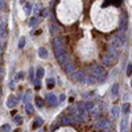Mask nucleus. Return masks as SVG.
<instances>
[{"label": "nucleus", "instance_id": "obj_1", "mask_svg": "<svg viewBox=\"0 0 132 132\" xmlns=\"http://www.w3.org/2000/svg\"><path fill=\"white\" fill-rule=\"evenodd\" d=\"M89 70L91 71V74L95 75V77H97L99 81H100V79H104L106 75H107L106 69H104L103 66H100V65H92V66L89 67Z\"/></svg>", "mask_w": 132, "mask_h": 132}, {"label": "nucleus", "instance_id": "obj_2", "mask_svg": "<svg viewBox=\"0 0 132 132\" xmlns=\"http://www.w3.org/2000/svg\"><path fill=\"white\" fill-rule=\"evenodd\" d=\"M111 42L112 45H114L115 48H120L123 45V42H124V37H123V32L118 33V35H115L114 37L111 38Z\"/></svg>", "mask_w": 132, "mask_h": 132}, {"label": "nucleus", "instance_id": "obj_3", "mask_svg": "<svg viewBox=\"0 0 132 132\" xmlns=\"http://www.w3.org/2000/svg\"><path fill=\"white\" fill-rule=\"evenodd\" d=\"M110 127V122H108L107 119H104V118H99L98 119V122L95 123V128L99 131L104 130V128H108Z\"/></svg>", "mask_w": 132, "mask_h": 132}, {"label": "nucleus", "instance_id": "obj_4", "mask_svg": "<svg viewBox=\"0 0 132 132\" xmlns=\"http://www.w3.org/2000/svg\"><path fill=\"white\" fill-rule=\"evenodd\" d=\"M86 77H87V75H86L85 71H82V70H77V71L71 75V78L75 81V82H85Z\"/></svg>", "mask_w": 132, "mask_h": 132}, {"label": "nucleus", "instance_id": "obj_5", "mask_svg": "<svg viewBox=\"0 0 132 132\" xmlns=\"http://www.w3.org/2000/svg\"><path fill=\"white\" fill-rule=\"evenodd\" d=\"M102 62H103V65L104 66H112L115 63V58L112 57L111 54H104L103 56V58H102Z\"/></svg>", "mask_w": 132, "mask_h": 132}, {"label": "nucleus", "instance_id": "obj_6", "mask_svg": "<svg viewBox=\"0 0 132 132\" xmlns=\"http://www.w3.org/2000/svg\"><path fill=\"white\" fill-rule=\"evenodd\" d=\"M46 102L49 103V106H52V107H56V106L58 104V99L54 94H48L46 95Z\"/></svg>", "mask_w": 132, "mask_h": 132}, {"label": "nucleus", "instance_id": "obj_7", "mask_svg": "<svg viewBox=\"0 0 132 132\" xmlns=\"http://www.w3.org/2000/svg\"><path fill=\"white\" fill-rule=\"evenodd\" d=\"M75 71H77V70H75L74 63L73 62H66V65H65V73L66 74H74Z\"/></svg>", "mask_w": 132, "mask_h": 132}, {"label": "nucleus", "instance_id": "obj_8", "mask_svg": "<svg viewBox=\"0 0 132 132\" xmlns=\"http://www.w3.org/2000/svg\"><path fill=\"white\" fill-rule=\"evenodd\" d=\"M83 132H100L99 130H97L95 127L87 124V123H83Z\"/></svg>", "mask_w": 132, "mask_h": 132}, {"label": "nucleus", "instance_id": "obj_9", "mask_svg": "<svg viewBox=\"0 0 132 132\" xmlns=\"http://www.w3.org/2000/svg\"><path fill=\"white\" fill-rule=\"evenodd\" d=\"M98 78L95 77V75H92V74H90V75H87L86 77V81H85V83H90V85H92V83H97L98 82Z\"/></svg>", "mask_w": 132, "mask_h": 132}, {"label": "nucleus", "instance_id": "obj_10", "mask_svg": "<svg viewBox=\"0 0 132 132\" xmlns=\"http://www.w3.org/2000/svg\"><path fill=\"white\" fill-rule=\"evenodd\" d=\"M17 104V98H13V97H9L7 100V106L8 107H15Z\"/></svg>", "mask_w": 132, "mask_h": 132}, {"label": "nucleus", "instance_id": "obj_11", "mask_svg": "<svg viewBox=\"0 0 132 132\" xmlns=\"http://www.w3.org/2000/svg\"><path fill=\"white\" fill-rule=\"evenodd\" d=\"M116 49H118V48H115V46H112V48H110V49H108V54H111L112 57L115 58V60L119 57V50H116Z\"/></svg>", "mask_w": 132, "mask_h": 132}, {"label": "nucleus", "instance_id": "obj_12", "mask_svg": "<svg viewBox=\"0 0 132 132\" xmlns=\"http://www.w3.org/2000/svg\"><path fill=\"white\" fill-rule=\"evenodd\" d=\"M127 125H128V122L127 119H122V122H120V132H128L127 131Z\"/></svg>", "mask_w": 132, "mask_h": 132}, {"label": "nucleus", "instance_id": "obj_13", "mask_svg": "<svg viewBox=\"0 0 132 132\" xmlns=\"http://www.w3.org/2000/svg\"><path fill=\"white\" fill-rule=\"evenodd\" d=\"M41 124H42V119H40V118H36L35 122L32 123V128H33V130H36V128L41 127Z\"/></svg>", "mask_w": 132, "mask_h": 132}, {"label": "nucleus", "instance_id": "obj_14", "mask_svg": "<svg viewBox=\"0 0 132 132\" xmlns=\"http://www.w3.org/2000/svg\"><path fill=\"white\" fill-rule=\"evenodd\" d=\"M111 92H112V95H114V97H116V95L119 94V83H115V85L112 86Z\"/></svg>", "mask_w": 132, "mask_h": 132}, {"label": "nucleus", "instance_id": "obj_15", "mask_svg": "<svg viewBox=\"0 0 132 132\" xmlns=\"http://www.w3.org/2000/svg\"><path fill=\"white\" fill-rule=\"evenodd\" d=\"M25 15H30V12H32V4L30 3H25V9H24Z\"/></svg>", "mask_w": 132, "mask_h": 132}, {"label": "nucleus", "instance_id": "obj_16", "mask_svg": "<svg viewBox=\"0 0 132 132\" xmlns=\"http://www.w3.org/2000/svg\"><path fill=\"white\" fill-rule=\"evenodd\" d=\"M38 56H40L41 58H46L48 57V50L45 49V48H41V49L38 50Z\"/></svg>", "mask_w": 132, "mask_h": 132}, {"label": "nucleus", "instance_id": "obj_17", "mask_svg": "<svg viewBox=\"0 0 132 132\" xmlns=\"http://www.w3.org/2000/svg\"><path fill=\"white\" fill-rule=\"evenodd\" d=\"M83 107H85V110L87 112H90L92 108H94V104H92L91 102H87V103H83Z\"/></svg>", "mask_w": 132, "mask_h": 132}, {"label": "nucleus", "instance_id": "obj_18", "mask_svg": "<svg viewBox=\"0 0 132 132\" xmlns=\"http://www.w3.org/2000/svg\"><path fill=\"white\" fill-rule=\"evenodd\" d=\"M25 111H27V114H32L33 112V106L32 103H25Z\"/></svg>", "mask_w": 132, "mask_h": 132}, {"label": "nucleus", "instance_id": "obj_19", "mask_svg": "<svg viewBox=\"0 0 132 132\" xmlns=\"http://www.w3.org/2000/svg\"><path fill=\"white\" fill-rule=\"evenodd\" d=\"M119 111H120V108L118 107V106H114V107H112V116L118 118L119 116Z\"/></svg>", "mask_w": 132, "mask_h": 132}, {"label": "nucleus", "instance_id": "obj_20", "mask_svg": "<svg viewBox=\"0 0 132 132\" xmlns=\"http://www.w3.org/2000/svg\"><path fill=\"white\" fill-rule=\"evenodd\" d=\"M30 98H32V92L27 91V92H25V95H24V103H29Z\"/></svg>", "mask_w": 132, "mask_h": 132}, {"label": "nucleus", "instance_id": "obj_21", "mask_svg": "<svg viewBox=\"0 0 132 132\" xmlns=\"http://www.w3.org/2000/svg\"><path fill=\"white\" fill-rule=\"evenodd\" d=\"M1 38L7 36V27H5V22H1Z\"/></svg>", "mask_w": 132, "mask_h": 132}, {"label": "nucleus", "instance_id": "obj_22", "mask_svg": "<svg viewBox=\"0 0 132 132\" xmlns=\"http://www.w3.org/2000/svg\"><path fill=\"white\" fill-rule=\"evenodd\" d=\"M122 111H123V114L127 115L130 112V103H124V106L122 107Z\"/></svg>", "mask_w": 132, "mask_h": 132}, {"label": "nucleus", "instance_id": "obj_23", "mask_svg": "<svg viewBox=\"0 0 132 132\" xmlns=\"http://www.w3.org/2000/svg\"><path fill=\"white\" fill-rule=\"evenodd\" d=\"M44 74H45V71H44V69H42V67H40V69L37 70V73H36V75H37V78H38V79H41V78L44 77Z\"/></svg>", "mask_w": 132, "mask_h": 132}, {"label": "nucleus", "instance_id": "obj_24", "mask_svg": "<svg viewBox=\"0 0 132 132\" xmlns=\"http://www.w3.org/2000/svg\"><path fill=\"white\" fill-rule=\"evenodd\" d=\"M24 77H25L24 71H19L17 74H16V77H15V81H19V79H24Z\"/></svg>", "mask_w": 132, "mask_h": 132}, {"label": "nucleus", "instance_id": "obj_25", "mask_svg": "<svg viewBox=\"0 0 132 132\" xmlns=\"http://www.w3.org/2000/svg\"><path fill=\"white\" fill-rule=\"evenodd\" d=\"M36 104H37V107H42V104H44V100L41 99L40 97H36Z\"/></svg>", "mask_w": 132, "mask_h": 132}, {"label": "nucleus", "instance_id": "obj_26", "mask_svg": "<svg viewBox=\"0 0 132 132\" xmlns=\"http://www.w3.org/2000/svg\"><path fill=\"white\" fill-rule=\"evenodd\" d=\"M1 132H11V125L9 124H3L1 125Z\"/></svg>", "mask_w": 132, "mask_h": 132}, {"label": "nucleus", "instance_id": "obj_27", "mask_svg": "<svg viewBox=\"0 0 132 132\" xmlns=\"http://www.w3.org/2000/svg\"><path fill=\"white\" fill-rule=\"evenodd\" d=\"M125 73H127V75L130 77V75L132 74V63H128L127 65V69H125Z\"/></svg>", "mask_w": 132, "mask_h": 132}, {"label": "nucleus", "instance_id": "obj_28", "mask_svg": "<svg viewBox=\"0 0 132 132\" xmlns=\"http://www.w3.org/2000/svg\"><path fill=\"white\" fill-rule=\"evenodd\" d=\"M37 24H38V19L37 17H33L32 20H30V22H29L30 27H35V25H37Z\"/></svg>", "mask_w": 132, "mask_h": 132}, {"label": "nucleus", "instance_id": "obj_29", "mask_svg": "<svg viewBox=\"0 0 132 132\" xmlns=\"http://www.w3.org/2000/svg\"><path fill=\"white\" fill-rule=\"evenodd\" d=\"M54 79H48V89H53L54 87Z\"/></svg>", "mask_w": 132, "mask_h": 132}, {"label": "nucleus", "instance_id": "obj_30", "mask_svg": "<svg viewBox=\"0 0 132 132\" xmlns=\"http://www.w3.org/2000/svg\"><path fill=\"white\" fill-rule=\"evenodd\" d=\"M24 45H25V38L22 37V38H20V41H19V48L22 49V48H24Z\"/></svg>", "mask_w": 132, "mask_h": 132}, {"label": "nucleus", "instance_id": "obj_31", "mask_svg": "<svg viewBox=\"0 0 132 132\" xmlns=\"http://www.w3.org/2000/svg\"><path fill=\"white\" fill-rule=\"evenodd\" d=\"M0 7H1V9H5V8H7V4H5L4 0H1V1H0Z\"/></svg>", "mask_w": 132, "mask_h": 132}, {"label": "nucleus", "instance_id": "obj_32", "mask_svg": "<svg viewBox=\"0 0 132 132\" xmlns=\"http://www.w3.org/2000/svg\"><path fill=\"white\" fill-rule=\"evenodd\" d=\"M40 7H41L40 4H36V5H35V13H37L38 11H40Z\"/></svg>", "mask_w": 132, "mask_h": 132}, {"label": "nucleus", "instance_id": "obj_33", "mask_svg": "<svg viewBox=\"0 0 132 132\" xmlns=\"http://www.w3.org/2000/svg\"><path fill=\"white\" fill-rule=\"evenodd\" d=\"M48 15V9H42L41 11V16H46Z\"/></svg>", "mask_w": 132, "mask_h": 132}, {"label": "nucleus", "instance_id": "obj_34", "mask_svg": "<svg viewBox=\"0 0 132 132\" xmlns=\"http://www.w3.org/2000/svg\"><path fill=\"white\" fill-rule=\"evenodd\" d=\"M15 122H16V123H20V122H21V118H20V116H15Z\"/></svg>", "mask_w": 132, "mask_h": 132}, {"label": "nucleus", "instance_id": "obj_35", "mask_svg": "<svg viewBox=\"0 0 132 132\" xmlns=\"http://www.w3.org/2000/svg\"><path fill=\"white\" fill-rule=\"evenodd\" d=\"M63 100H65V95H60V102H63Z\"/></svg>", "mask_w": 132, "mask_h": 132}, {"label": "nucleus", "instance_id": "obj_36", "mask_svg": "<svg viewBox=\"0 0 132 132\" xmlns=\"http://www.w3.org/2000/svg\"><path fill=\"white\" fill-rule=\"evenodd\" d=\"M106 132H112V131H111V130H110V131H106Z\"/></svg>", "mask_w": 132, "mask_h": 132}, {"label": "nucleus", "instance_id": "obj_37", "mask_svg": "<svg viewBox=\"0 0 132 132\" xmlns=\"http://www.w3.org/2000/svg\"><path fill=\"white\" fill-rule=\"evenodd\" d=\"M131 86H132V81H131Z\"/></svg>", "mask_w": 132, "mask_h": 132}]
</instances>
